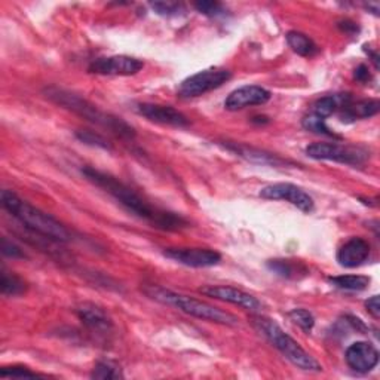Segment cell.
I'll use <instances>...</instances> for the list:
<instances>
[{
	"instance_id": "obj_13",
	"label": "cell",
	"mask_w": 380,
	"mask_h": 380,
	"mask_svg": "<svg viewBox=\"0 0 380 380\" xmlns=\"http://www.w3.org/2000/svg\"><path fill=\"white\" fill-rule=\"evenodd\" d=\"M271 99H272L271 91L257 85H248L230 92L229 97L225 101V107L226 110H230V112H236V110H241L245 107L266 104Z\"/></svg>"
},
{
	"instance_id": "obj_31",
	"label": "cell",
	"mask_w": 380,
	"mask_h": 380,
	"mask_svg": "<svg viewBox=\"0 0 380 380\" xmlns=\"http://www.w3.org/2000/svg\"><path fill=\"white\" fill-rule=\"evenodd\" d=\"M2 252L4 256L9 257V259H24L26 252L21 250V247H18L15 242L9 241L6 236L2 238Z\"/></svg>"
},
{
	"instance_id": "obj_26",
	"label": "cell",
	"mask_w": 380,
	"mask_h": 380,
	"mask_svg": "<svg viewBox=\"0 0 380 380\" xmlns=\"http://www.w3.org/2000/svg\"><path fill=\"white\" fill-rule=\"evenodd\" d=\"M267 267L271 271L282 278H294L296 276V269H298L297 264H294L290 260H271L267 262Z\"/></svg>"
},
{
	"instance_id": "obj_4",
	"label": "cell",
	"mask_w": 380,
	"mask_h": 380,
	"mask_svg": "<svg viewBox=\"0 0 380 380\" xmlns=\"http://www.w3.org/2000/svg\"><path fill=\"white\" fill-rule=\"evenodd\" d=\"M142 291H145L147 297L155 300V302H160L167 306H172L190 316H195V318H199L203 321H210V323H216L221 325H230V327H235L238 325V323H240V320H238L236 316L232 315L230 312L218 309L207 302H202V300L160 287V285H146V287L142 289Z\"/></svg>"
},
{
	"instance_id": "obj_20",
	"label": "cell",
	"mask_w": 380,
	"mask_h": 380,
	"mask_svg": "<svg viewBox=\"0 0 380 380\" xmlns=\"http://www.w3.org/2000/svg\"><path fill=\"white\" fill-rule=\"evenodd\" d=\"M287 43L291 50L302 57H313L320 52V48L309 36L300 33V31H289Z\"/></svg>"
},
{
	"instance_id": "obj_16",
	"label": "cell",
	"mask_w": 380,
	"mask_h": 380,
	"mask_svg": "<svg viewBox=\"0 0 380 380\" xmlns=\"http://www.w3.org/2000/svg\"><path fill=\"white\" fill-rule=\"evenodd\" d=\"M370 256V245L362 238H351L337 251V263L342 267L354 269L361 266Z\"/></svg>"
},
{
	"instance_id": "obj_9",
	"label": "cell",
	"mask_w": 380,
	"mask_h": 380,
	"mask_svg": "<svg viewBox=\"0 0 380 380\" xmlns=\"http://www.w3.org/2000/svg\"><path fill=\"white\" fill-rule=\"evenodd\" d=\"M142 67H145V62L135 57L113 55L94 60L88 67V72L101 76H133Z\"/></svg>"
},
{
	"instance_id": "obj_22",
	"label": "cell",
	"mask_w": 380,
	"mask_h": 380,
	"mask_svg": "<svg viewBox=\"0 0 380 380\" xmlns=\"http://www.w3.org/2000/svg\"><path fill=\"white\" fill-rule=\"evenodd\" d=\"M0 290L6 297L20 296L26 291V282L15 275L13 272H8L6 269H2V281H0Z\"/></svg>"
},
{
	"instance_id": "obj_19",
	"label": "cell",
	"mask_w": 380,
	"mask_h": 380,
	"mask_svg": "<svg viewBox=\"0 0 380 380\" xmlns=\"http://www.w3.org/2000/svg\"><path fill=\"white\" fill-rule=\"evenodd\" d=\"M225 147H228L229 150H232L233 153L240 155L245 160L251 161V162H257V164H263V165H281L284 164L282 160H279L278 156L262 152L259 149H252L248 146H241L238 145V142H226Z\"/></svg>"
},
{
	"instance_id": "obj_29",
	"label": "cell",
	"mask_w": 380,
	"mask_h": 380,
	"mask_svg": "<svg viewBox=\"0 0 380 380\" xmlns=\"http://www.w3.org/2000/svg\"><path fill=\"white\" fill-rule=\"evenodd\" d=\"M150 6L157 15H162V17H174V15H179L184 11L183 5L176 2H153Z\"/></svg>"
},
{
	"instance_id": "obj_2",
	"label": "cell",
	"mask_w": 380,
	"mask_h": 380,
	"mask_svg": "<svg viewBox=\"0 0 380 380\" xmlns=\"http://www.w3.org/2000/svg\"><path fill=\"white\" fill-rule=\"evenodd\" d=\"M0 203H2L4 210L17 218L21 226H24L31 233L60 244L72 241V232L61 221L23 201L17 194L11 192V190H2Z\"/></svg>"
},
{
	"instance_id": "obj_14",
	"label": "cell",
	"mask_w": 380,
	"mask_h": 380,
	"mask_svg": "<svg viewBox=\"0 0 380 380\" xmlns=\"http://www.w3.org/2000/svg\"><path fill=\"white\" fill-rule=\"evenodd\" d=\"M346 364L358 373H369L379 364V352L369 342L352 343L345 354Z\"/></svg>"
},
{
	"instance_id": "obj_12",
	"label": "cell",
	"mask_w": 380,
	"mask_h": 380,
	"mask_svg": "<svg viewBox=\"0 0 380 380\" xmlns=\"http://www.w3.org/2000/svg\"><path fill=\"white\" fill-rule=\"evenodd\" d=\"M76 313L92 335L107 337L113 332V321L101 306L85 302L76 308Z\"/></svg>"
},
{
	"instance_id": "obj_1",
	"label": "cell",
	"mask_w": 380,
	"mask_h": 380,
	"mask_svg": "<svg viewBox=\"0 0 380 380\" xmlns=\"http://www.w3.org/2000/svg\"><path fill=\"white\" fill-rule=\"evenodd\" d=\"M82 174L91 183L103 189L110 196H113L123 208L138 218L147 221L153 228L162 230H180L189 225L187 220H184L181 216L153 207L145 198L140 196L134 189L107 172L85 167L82 168Z\"/></svg>"
},
{
	"instance_id": "obj_35",
	"label": "cell",
	"mask_w": 380,
	"mask_h": 380,
	"mask_svg": "<svg viewBox=\"0 0 380 380\" xmlns=\"http://www.w3.org/2000/svg\"><path fill=\"white\" fill-rule=\"evenodd\" d=\"M366 8H367V9H371L374 15H379V11H380L379 4H366Z\"/></svg>"
},
{
	"instance_id": "obj_8",
	"label": "cell",
	"mask_w": 380,
	"mask_h": 380,
	"mask_svg": "<svg viewBox=\"0 0 380 380\" xmlns=\"http://www.w3.org/2000/svg\"><path fill=\"white\" fill-rule=\"evenodd\" d=\"M260 196L272 201H287L303 213H311L315 207V202L306 190L291 183L269 184L260 190Z\"/></svg>"
},
{
	"instance_id": "obj_5",
	"label": "cell",
	"mask_w": 380,
	"mask_h": 380,
	"mask_svg": "<svg viewBox=\"0 0 380 380\" xmlns=\"http://www.w3.org/2000/svg\"><path fill=\"white\" fill-rule=\"evenodd\" d=\"M251 324L260 335L271 342L293 366L305 371H323V366L308 354L290 335H287L274 320L262 315L251 316Z\"/></svg>"
},
{
	"instance_id": "obj_11",
	"label": "cell",
	"mask_w": 380,
	"mask_h": 380,
	"mask_svg": "<svg viewBox=\"0 0 380 380\" xmlns=\"http://www.w3.org/2000/svg\"><path fill=\"white\" fill-rule=\"evenodd\" d=\"M164 256L189 267H211L221 260L220 252L210 248H167Z\"/></svg>"
},
{
	"instance_id": "obj_7",
	"label": "cell",
	"mask_w": 380,
	"mask_h": 380,
	"mask_svg": "<svg viewBox=\"0 0 380 380\" xmlns=\"http://www.w3.org/2000/svg\"><path fill=\"white\" fill-rule=\"evenodd\" d=\"M232 73L225 69H208L202 70L194 76L187 77L179 88V95L183 99H195L201 95L214 91L230 81Z\"/></svg>"
},
{
	"instance_id": "obj_3",
	"label": "cell",
	"mask_w": 380,
	"mask_h": 380,
	"mask_svg": "<svg viewBox=\"0 0 380 380\" xmlns=\"http://www.w3.org/2000/svg\"><path fill=\"white\" fill-rule=\"evenodd\" d=\"M43 94L46 95V99H50L52 103L70 110V112L101 126V128L110 131L121 138L133 140L135 137V130L130 123H126L123 119L115 115L103 112V110H100L95 104L82 99L81 95L57 86L45 88Z\"/></svg>"
},
{
	"instance_id": "obj_21",
	"label": "cell",
	"mask_w": 380,
	"mask_h": 380,
	"mask_svg": "<svg viewBox=\"0 0 380 380\" xmlns=\"http://www.w3.org/2000/svg\"><path fill=\"white\" fill-rule=\"evenodd\" d=\"M328 282L335 285L339 290L345 291H362L369 287L370 278L362 275H340V276H331Z\"/></svg>"
},
{
	"instance_id": "obj_24",
	"label": "cell",
	"mask_w": 380,
	"mask_h": 380,
	"mask_svg": "<svg viewBox=\"0 0 380 380\" xmlns=\"http://www.w3.org/2000/svg\"><path fill=\"white\" fill-rule=\"evenodd\" d=\"M302 125H303V128L306 131L320 134V135H327V137H337L335 133H332L328 128L327 123H325V119L316 116L315 113H311V115L305 116L303 121H302Z\"/></svg>"
},
{
	"instance_id": "obj_10",
	"label": "cell",
	"mask_w": 380,
	"mask_h": 380,
	"mask_svg": "<svg viewBox=\"0 0 380 380\" xmlns=\"http://www.w3.org/2000/svg\"><path fill=\"white\" fill-rule=\"evenodd\" d=\"M199 293L216 300H221V302L240 306L250 312H260L263 309V303L257 297L244 290L228 287V285H205V287L199 289Z\"/></svg>"
},
{
	"instance_id": "obj_17",
	"label": "cell",
	"mask_w": 380,
	"mask_h": 380,
	"mask_svg": "<svg viewBox=\"0 0 380 380\" xmlns=\"http://www.w3.org/2000/svg\"><path fill=\"white\" fill-rule=\"evenodd\" d=\"M352 103V95L351 94H335V95H327L320 100H316L313 104V113L316 116H320L323 119L331 116L332 113H336L337 110L345 108L347 104Z\"/></svg>"
},
{
	"instance_id": "obj_18",
	"label": "cell",
	"mask_w": 380,
	"mask_h": 380,
	"mask_svg": "<svg viewBox=\"0 0 380 380\" xmlns=\"http://www.w3.org/2000/svg\"><path fill=\"white\" fill-rule=\"evenodd\" d=\"M379 113V101L377 100H362L357 103L347 104L342 108V121L352 122L357 119H369Z\"/></svg>"
},
{
	"instance_id": "obj_28",
	"label": "cell",
	"mask_w": 380,
	"mask_h": 380,
	"mask_svg": "<svg viewBox=\"0 0 380 380\" xmlns=\"http://www.w3.org/2000/svg\"><path fill=\"white\" fill-rule=\"evenodd\" d=\"M0 377H15V379H23V377H48L46 374H40L38 371H31L27 367L23 366H13V367H4L0 370Z\"/></svg>"
},
{
	"instance_id": "obj_15",
	"label": "cell",
	"mask_w": 380,
	"mask_h": 380,
	"mask_svg": "<svg viewBox=\"0 0 380 380\" xmlns=\"http://www.w3.org/2000/svg\"><path fill=\"white\" fill-rule=\"evenodd\" d=\"M137 112L152 122L177 126V128H186V126H189L190 123L189 119L181 112H179L177 108H174L171 106L142 103L137 106Z\"/></svg>"
},
{
	"instance_id": "obj_32",
	"label": "cell",
	"mask_w": 380,
	"mask_h": 380,
	"mask_svg": "<svg viewBox=\"0 0 380 380\" xmlns=\"http://www.w3.org/2000/svg\"><path fill=\"white\" fill-rule=\"evenodd\" d=\"M366 309L367 312L373 316V318L379 320L380 318V303H379V296L370 297L366 302Z\"/></svg>"
},
{
	"instance_id": "obj_6",
	"label": "cell",
	"mask_w": 380,
	"mask_h": 380,
	"mask_svg": "<svg viewBox=\"0 0 380 380\" xmlns=\"http://www.w3.org/2000/svg\"><path fill=\"white\" fill-rule=\"evenodd\" d=\"M306 155L316 161H332L346 165H361L369 157L364 149L339 142H313L306 147Z\"/></svg>"
},
{
	"instance_id": "obj_23",
	"label": "cell",
	"mask_w": 380,
	"mask_h": 380,
	"mask_svg": "<svg viewBox=\"0 0 380 380\" xmlns=\"http://www.w3.org/2000/svg\"><path fill=\"white\" fill-rule=\"evenodd\" d=\"M91 377L100 379V380H116V379H122L123 374L121 371V367H118L116 364L110 361H100L95 364Z\"/></svg>"
},
{
	"instance_id": "obj_30",
	"label": "cell",
	"mask_w": 380,
	"mask_h": 380,
	"mask_svg": "<svg viewBox=\"0 0 380 380\" xmlns=\"http://www.w3.org/2000/svg\"><path fill=\"white\" fill-rule=\"evenodd\" d=\"M194 6L198 12L208 15V17H218V15H223L226 12L225 6L218 2H198Z\"/></svg>"
},
{
	"instance_id": "obj_27",
	"label": "cell",
	"mask_w": 380,
	"mask_h": 380,
	"mask_svg": "<svg viewBox=\"0 0 380 380\" xmlns=\"http://www.w3.org/2000/svg\"><path fill=\"white\" fill-rule=\"evenodd\" d=\"M76 137H77V140H81L82 142H85V145H89V146H94V147H100V149H106V150L112 149L108 145V141L104 137H101L100 134L94 133V131L81 130V131L76 133Z\"/></svg>"
},
{
	"instance_id": "obj_25",
	"label": "cell",
	"mask_w": 380,
	"mask_h": 380,
	"mask_svg": "<svg viewBox=\"0 0 380 380\" xmlns=\"http://www.w3.org/2000/svg\"><path fill=\"white\" fill-rule=\"evenodd\" d=\"M289 316H290V320L298 325L300 328H302L303 331L309 332L313 325H315V318H313V315L306 311V309H302V308H297V309H293L289 312Z\"/></svg>"
},
{
	"instance_id": "obj_34",
	"label": "cell",
	"mask_w": 380,
	"mask_h": 380,
	"mask_svg": "<svg viewBox=\"0 0 380 380\" xmlns=\"http://www.w3.org/2000/svg\"><path fill=\"white\" fill-rule=\"evenodd\" d=\"M342 27L343 31H346V33H351V30H352V33H355V31H358V26L355 23H351V21H343L339 24Z\"/></svg>"
},
{
	"instance_id": "obj_33",
	"label": "cell",
	"mask_w": 380,
	"mask_h": 380,
	"mask_svg": "<svg viewBox=\"0 0 380 380\" xmlns=\"http://www.w3.org/2000/svg\"><path fill=\"white\" fill-rule=\"evenodd\" d=\"M354 77L357 79V81H358V82H361V84H366V82H369V81H370V79H371L369 67H367L366 65H359V66H358V67L355 69Z\"/></svg>"
}]
</instances>
